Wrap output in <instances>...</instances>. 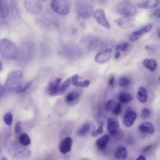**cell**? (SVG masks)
<instances>
[{"label": "cell", "instance_id": "1", "mask_svg": "<svg viewBox=\"0 0 160 160\" xmlns=\"http://www.w3.org/2000/svg\"><path fill=\"white\" fill-rule=\"evenodd\" d=\"M23 75L20 70L11 72L8 75L5 83L6 89L9 91L16 92L23 83Z\"/></svg>", "mask_w": 160, "mask_h": 160}, {"label": "cell", "instance_id": "2", "mask_svg": "<svg viewBox=\"0 0 160 160\" xmlns=\"http://www.w3.org/2000/svg\"><path fill=\"white\" fill-rule=\"evenodd\" d=\"M0 54L4 58L8 60H15L18 54L16 45L12 41L6 39L0 42Z\"/></svg>", "mask_w": 160, "mask_h": 160}, {"label": "cell", "instance_id": "3", "mask_svg": "<svg viewBox=\"0 0 160 160\" xmlns=\"http://www.w3.org/2000/svg\"><path fill=\"white\" fill-rule=\"evenodd\" d=\"M117 10L120 14L127 16L135 15L137 12L136 7L128 1H123L119 3L117 6Z\"/></svg>", "mask_w": 160, "mask_h": 160}, {"label": "cell", "instance_id": "4", "mask_svg": "<svg viewBox=\"0 0 160 160\" xmlns=\"http://www.w3.org/2000/svg\"><path fill=\"white\" fill-rule=\"evenodd\" d=\"M52 9L55 12L66 15L69 12V6L67 1L63 0H53L50 3Z\"/></svg>", "mask_w": 160, "mask_h": 160}, {"label": "cell", "instance_id": "5", "mask_svg": "<svg viewBox=\"0 0 160 160\" xmlns=\"http://www.w3.org/2000/svg\"><path fill=\"white\" fill-rule=\"evenodd\" d=\"M76 9L79 15L84 18H89L92 13V6L89 3L83 1H79L76 3Z\"/></svg>", "mask_w": 160, "mask_h": 160}, {"label": "cell", "instance_id": "6", "mask_svg": "<svg viewBox=\"0 0 160 160\" xmlns=\"http://www.w3.org/2000/svg\"><path fill=\"white\" fill-rule=\"evenodd\" d=\"M24 6L28 12L35 15L41 13L43 8L42 4L38 1H26Z\"/></svg>", "mask_w": 160, "mask_h": 160}, {"label": "cell", "instance_id": "7", "mask_svg": "<svg viewBox=\"0 0 160 160\" xmlns=\"http://www.w3.org/2000/svg\"><path fill=\"white\" fill-rule=\"evenodd\" d=\"M136 113L131 108L127 109L123 118V123L127 127H130L133 125L136 119Z\"/></svg>", "mask_w": 160, "mask_h": 160}, {"label": "cell", "instance_id": "8", "mask_svg": "<svg viewBox=\"0 0 160 160\" xmlns=\"http://www.w3.org/2000/svg\"><path fill=\"white\" fill-rule=\"evenodd\" d=\"M93 16L99 24L107 29H110V25L106 19L103 10L101 9L96 10L93 12Z\"/></svg>", "mask_w": 160, "mask_h": 160}, {"label": "cell", "instance_id": "9", "mask_svg": "<svg viewBox=\"0 0 160 160\" xmlns=\"http://www.w3.org/2000/svg\"><path fill=\"white\" fill-rule=\"evenodd\" d=\"M115 22L119 27L127 28L132 27L134 25L135 20L131 16H125L116 19Z\"/></svg>", "mask_w": 160, "mask_h": 160}, {"label": "cell", "instance_id": "10", "mask_svg": "<svg viewBox=\"0 0 160 160\" xmlns=\"http://www.w3.org/2000/svg\"><path fill=\"white\" fill-rule=\"evenodd\" d=\"M11 152L14 157L21 158L27 155V150L24 147L18 142H15L11 146Z\"/></svg>", "mask_w": 160, "mask_h": 160}, {"label": "cell", "instance_id": "11", "mask_svg": "<svg viewBox=\"0 0 160 160\" xmlns=\"http://www.w3.org/2000/svg\"><path fill=\"white\" fill-rule=\"evenodd\" d=\"M112 45L104 51L97 54L95 58V61L99 63H104L109 60L112 50Z\"/></svg>", "mask_w": 160, "mask_h": 160}, {"label": "cell", "instance_id": "12", "mask_svg": "<svg viewBox=\"0 0 160 160\" xmlns=\"http://www.w3.org/2000/svg\"><path fill=\"white\" fill-rule=\"evenodd\" d=\"M73 143L72 139L70 137H67L63 139L60 143L58 148L60 152L65 154L71 150Z\"/></svg>", "mask_w": 160, "mask_h": 160}, {"label": "cell", "instance_id": "13", "mask_svg": "<svg viewBox=\"0 0 160 160\" xmlns=\"http://www.w3.org/2000/svg\"><path fill=\"white\" fill-rule=\"evenodd\" d=\"M107 121V130L112 136L116 135L118 132L117 128L119 127L118 120L115 118L110 117L108 118Z\"/></svg>", "mask_w": 160, "mask_h": 160}, {"label": "cell", "instance_id": "14", "mask_svg": "<svg viewBox=\"0 0 160 160\" xmlns=\"http://www.w3.org/2000/svg\"><path fill=\"white\" fill-rule=\"evenodd\" d=\"M159 3L158 0H150L140 2L137 4V6L140 8L149 9L157 7Z\"/></svg>", "mask_w": 160, "mask_h": 160}, {"label": "cell", "instance_id": "15", "mask_svg": "<svg viewBox=\"0 0 160 160\" xmlns=\"http://www.w3.org/2000/svg\"><path fill=\"white\" fill-rule=\"evenodd\" d=\"M139 129L142 133L147 134H152L154 131L153 125L149 122H144L141 124L139 126Z\"/></svg>", "mask_w": 160, "mask_h": 160}, {"label": "cell", "instance_id": "16", "mask_svg": "<svg viewBox=\"0 0 160 160\" xmlns=\"http://www.w3.org/2000/svg\"><path fill=\"white\" fill-rule=\"evenodd\" d=\"M9 13V9L7 2L0 0V18H6Z\"/></svg>", "mask_w": 160, "mask_h": 160}, {"label": "cell", "instance_id": "17", "mask_svg": "<svg viewBox=\"0 0 160 160\" xmlns=\"http://www.w3.org/2000/svg\"><path fill=\"white\" fill-rule=\"evenodd\" d=\"M137 99L142 104L146 103L148 101L147 91L145 87L142 86L139 89L137 94Z\"/></svg>", "mask_w": 160, "mask_h": 160}, {"label": "cell", "instance_id": "18", "mask_svg": "<svg viewBox=\"0 0 160 160\" xmlns=\"http://www.w3.org/2000/svg\"><path fill=\"white\" fill-rule=\"evenodd\" d=\"M61 81V78H57L54 82L50 84L48 89L50 95L55 96L58 94V88L60 85Z\"/></svg>", "mask_w": 160, "mask_h": 160}, {"label": "cell", "instance_id": "19", "mask_svg": "<svg viewBox=\"0 0 160 160\" xmlns=\"http://www.w3.org/2000/svg\"><path fill=\"white\" fill-rule=\"evenodd\" d=\"M143 64L145 67L151 72L154 71L157 66L156 61L153 58L145 59L143 61Z\"/></svg>", "mask_w": 160, "mask_h": 160}, {"label": "cell", "instance_id": "20", "mask_svg": "<svg viewBox=\"0 0 160 160\" xmlns=\"http://www.w3.org/2000/svg\"><path fill=\"white\" fill-rule=\"evenodd\" d=\"M133 100V96L129 93L122 92L119 95V100L121 103H128Z\"/></svg>", "mask_w": 160, "mask_h": 160}, {"label": "cell", "instance_id": "21", "mask_svg": "<svg viewBox=\"0 0 160 160\" xmlns=\"http://www.w3.org/2000/svg\"><path fill=\"white\" fill-rule=\"evenodd\" d=\"M110 139L109 136L105 135L99 139L96 142V145L98 149L102 150L106 146Z\"/></svg>", "mask_w": 160, "mask_h": 160}, {"label": "cell", "instance_id": "22", "mask_svg": "<svg viewBox=\"0 0 160 160\" xmlns=\"http://www.w3.org/2000/svg\"><path fill=\"white\" fill-rule=\"evenodd\" d=\"M80 93L79 92L73 91L67 95L66 101L67 103L71 104L77 101L80 98Z\"/></svg>", "mask_w": 160, "mask_h": 160}, {"label": "cell", "instance_id": "23", "mask_svg": "<svg viewBox=\"0 0 160 160\" xmlns=\"http://www.w3.org/2000/svg\"><path fill=\"white\" fill-rule=\"evenodd\" d=\"M127 155L126 148L123 146H120L117 148L115 153V156L118 159L125 158Z\"/></svg>", "mask_w": 160, "mask_h": 160}, {"label": "cell", "instance_id": "24", "mask_svg": "<svg viewBox=\"0 0 160 160\" xmlns=\"http://www.w3.org/2000/svg\"><path fill=\"white\" fill-rule=\"evenodd\" d=\"M71 81V78H69L60 84L58 88V94L65 92L69 87Z\"/></svg>", "mask_w": 160, "mask_h": 160}, {"label": "cell", "instance_id": "25", "mask_svg": "<svg viewBox=\"0 0 160 160\" xmlns=\"http://www.w3.org/2000/svg\"><path fill=\"white\" fill-rule=\"evenodd\" d=\"M19 140L20 144L24 146H27L31 143L30 139L28 135L26 133L20 135Z\"/></svg>", "mask_w": 160, "mask_h": 160}, {"label": "cell", "instance_id": "26", "mask_svg": "<svg viewBox=\"0 0 160 160\" xmlns=\"http://www.w3.org/2000/svg\"><path fill=\"white\" fill-rule=\"evenodd\" d=\"M33 82L30 81L26 82H24L16 92L17 93H20L26 91L28 89L32 84Z\"/></svg>", "mask_w": 160, "mask_h": 160}, {"label": "cell", "instance_id": "27", "mask_svg": "<svg viewBox=\"0 0 160 160\" xmlns=\"http://www.w3.org/2000/svg\"><path fill=\"white\" fill-rule=\"evenodd\" d=\"M152 28V25L151 24H149L139 30L134 32L133 33L140 36L143 34L148 32L150 31Z\"/></svg>", "mask_w": 160, "mask_h": 160}, {"label": "cell", "instance_id": "28", "mask_svg": "<svg viewBox=\"0 0 160 160\" xmlns=\"http://www.w3.org/2000/svg\"><path fill=\"white\" fill-rule=\"evenodd\" d=\"M4 120L7 125L11 126L13 121V116L12 113L10 112H7L4 117Z\"/></svg>", "mask_w": 160, "mask_h": 160}, {"label": "cell", "instance_id": "29", "mask_svg": "<svg viewBox=\"0 0 160 160\" xmlns=\"http://www.w3.org/2000/svg\"><path fill=\"white\" fill-rule=\"evenodd\" d=\"M90 126L89 124H85L83 125L79 132V134L81 136L85 135L89 131Z\"/></svg>", "mask_w": 160, "mask_h": 160}, {"label": "cell", "instance_id": "30", "mask_svg": "<svg viewBox=\"0 0 160 160\" xmlns=\"http://www.w3.org/2000/svg\"><path fill=\"white\" fill-rule=\"evenodd\" d=\"M131 83V81L129 79L123 77L120 78L119 81V85L121 87H123L128 86Z\"/></svg>", "mask_w": 160, "mask_h": 160}, {"label": "cell", "instance_id": "31", "mask_svg": "<svg viewBox=\"0 0 160 160\" xmlns=\"http://www.w3.org/2000/svg\"><path fill=\"white\" fill-rule=\"evenodd\" d=\"M116 106L115 102L113 100H110L108 101L106 105V108L108 111H110L113 110Z\"/></svg>", "mask_w": 160, "mask_h": 160}, {"label": "cell", "instance_id": "32", "mask_svg": "<svg viewBox=\"0 0 160 160\" xmlns=\"http://www.w3.org/2000/svg\"><path fill=\"white\" fill-rule=\"evenodd\" d=\"M150 110L147 108H144L141 113V117L143 119H146L150 115Z\"/></svg>", "mask_w": 160, "mask_h": 160}, {"label": "cell", "instance_id": "33", "mask_svg": "<svg viewBox=\"0 0 160 160\" xmlns=\"http://www.w3.org/2000/svg\"><path fill=\"white\" fill-rule=\"evenodd\" d=\"M149 15L150 17L157 18H160V8H156L150 11Z\"/></svg>", "mask_w": 160, "mask_h": 160}, {"label": "cell", "instance_id": "34", "mask_svg": "<svg viewBox=\"0 0 160 160\" xmlns=\"http://www.w3.org/2000/svg\"><path fill=\"white\" fill-rule=\"evenodd\" d=\"M103 132V127L102 125H100L98 128L97 131L93 132L91 134L92 136L93 137H96L98 135L102 134Z\"/></svg>", "mask_w": 160, "mask_h": 160}, {"label": "cell", "instance_id": "35", "mask_svg": "<svg viewBox=\"0 0 160 160\" xmlns=\"http://www.w3.org/2000/svg\"><path fill=\"white\" fill-rule=\"evenodd\" d=\"M79 77L78 75L76 74L71 78V82L72 84L76 87H80L81 82H79L78 80Z\"/></svg>", "mask_w": 160, "mask_h": 160}, {"label": "cell", "instance_id": "36", "mask_svg": "<svg viewBox=\"0 0 160 160\" xmlns=\"http://www.w3.org/2000/svg\"><path fill=\"white\" fill-rule=\"evenodd\" d=\"M15 132L17 134H19L22 132V122L21 121H18L17 123L15 128Z\"/></svg>", "mask_w": 160, "mask_h": 160}, {"label": "cell", "instance_id": "37", "mask_svg": "<svg viewBox=\"0 0 160 160\" xmlns=\"http://www.w3.org/2000/svg\"><path fill=\"white\" fill-rule=\"evenodd\" d=\"M122 112V106L120 104L116 106L113 109V113L115 115H120Z\"/></svg>", "mask_w": 160, "mask_h": 160}, {"label": "cell", "instance_id": "38", "mask_svg": "<svg viewBox=\"0 0 160 160\" xmlns=\"http://www.w3.org/2000/svg\"><path fill=\"white\" fill-rule=\"evenodd\" d=\"M140 36L133 33L130 37V40L131 41H134L138 40L140 38Z\"/></svg>", "mask_w": 160, "mask_h": 160}, {"label": "cell", "instance_id": "39", "mask_svg": "<svg viewBox=\"0 0 160 160\" xmlns=\"http://www.w3.org/2000/svg\"><path fill=\"white\" fill-rule=\"evenodd\" d=\"M5 88L0 84V99L3 97L5 93Z\"/></svg>", "mask_w": 160, "mask_h": 160}, {"label": "cell", "instance_id": "40", "mask_svg": "<svg viewBox=\"0 0 160 160\" xmlns=\"http://www.w3.org/2000/svg\"><path fill=\"white\" fill-rule=\"evenodd\" d=\"M115 78L114 76L111 77L109 80V84L110 86L113 88L115 86Z\"/></svg>", "mask_w": 160, "mask_h": 160}, {"label": "cell", "instance_id": "41", "mask_svg": "<svg viewBox=\"0 0 160 160\" xmlns=\"http://www.w3.org/2000/svg\"><path fill=\"white\" fill-rule=\"evenodd\" d=\"M90 81L89 80H86L83 82H81L80 87H87L90 84Z\"/></svg>", "mask_w": 160, "mask_h": 160}, {"label": "cell", "instance_id": "42", "mask_svg": "<svg viewBox=\"0 0 160 160\" xmlns=\"http://www.w3.org/2000/svg\"><path fill=\"white\" fill-rule=\"evenodd\" d=\"M129 46V44L128 43L126 42L123 44L121 45V50L122 51L124 52L126 50L128 47Z\"/></svg>", "mask_w": 160, "mask_h": 160}, {"label": "cell", "instance_id": "43", "mask_svg": "<svg viewBox=\"0 0 160 160\" xmlns=\"http://www.w3.org/2000/svg\"><path fill=\"white\" fill-rule=\"evenodd\" d=\"M152 145H149L148 146H146L143 150V152L145 153L147 152L148 151H149L150 149L152 148Z\"/></svg>", "mask_w": 160, "mask_h": 160}, {"label": "cell", "instance_id": "44", "mask_svg": "<svg viewBox=\"0 0 160 160\" xmlns=\"http://www.w3.org/2000/svg\"><path fill=\"white\" fill-rule=\"evenodd\" d=\"M145 49L149 51H153L154 50V49L151 46L149 45H147L145 47Z\"/></svg>", "mask_w": 160, "mask_h": 160}, {"label": "cell", "instance_id": "45", "mask_svg": "<svg viewBox=\"0 0 160 160\" xmlns=\"http://www.w3.org/2000/svg\"><path fill=\"white\" fill-rule=\"evenodd\" d=\"M136 160H146L145 157L142 155L139 156Z\"/></svg>", "mask_w": 160, "mask_h": 160}, {"label": "cell", "instance_id": "46", "mask_svg": "<svg viewBox=\"0 0 160 160\" xmlns=\"http://www.w3.org/2000/svg\"><path fill=\"white\" fill-rule=\"evenodd\" d=\"M120 53L119 51H117L115 54V58L116 59H118L120 56Z\"/></svg>", "mask_w": 160, "mask_h": 160}, {"label": "cell", "instance_id": "47", "mask_svg": "<svg viewBox=\"0 0 160 160\" xmlns=\"http://www.w3.org/2000/svg\"><path fill=\"white\" fill-rule=\"evenodd\" d=\"M121 46V45L120 44H119L117 46L116 48V50L117 51H119L120 50Z\"/></svg>", "mask_w": 160, "mask_h": 160}, {"label": "cell", "instance_id": "48", "mask_svg": "<svg viewBox=\"0 0 160 160\" xmlns=\"http://www.w3.org/2000/svg\"><path fill=\"white\" fill-rule=\"evenodd\" d=\"M2 69V62L0 60V71H1Z\"/></svg>", "mask_w": 160, "mask_h": 160}, {"label": "cell", "instance_id": "49", "mask_svg": "<svg viewBox=\"0 0 160 160\" xmlns=\"http://www.w3.org/2000/svg\"><path fill=\"white\" fill-rule=\"evenodd\" d=\"M2 160H7L6 157H3L2 158Z\"/></svg>", "mask_w": 160, "mask_h": 160}, {"label": "cell", "instance_id": "50", "mask_svg": "<svg viewBox=\"0 0 160 160\" xmlns=\"http://www.w3.org/2000/svg\"><path fill=\"white\" fill-rule=\"evenodd\" d=\"M1 149H0V154H1Z\"/></svg>", "mask_w": 160, "mask_h": 160}, {"label": "cell", "instance_id": "51", "mask_svg": "<svg viewBox=\"0 0 160 160\" xmlns=\"http://www.w3.org/2000/svg\"></svg>", "mask_w": 160, "mask_h": 160}]
</instances>
